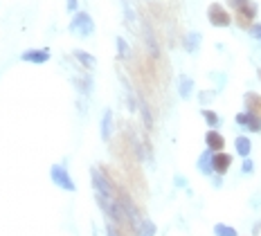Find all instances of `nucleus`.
<instances>
[{"label":"nucleus","mask_w":261,"mask_h":236,"mask_svg":"<svg viewBox=\"0 0 261 236\" xmlns=\"http://www.w3.org/2000/svg\"><path fill=\"white\" fill-rule=\"evenodd\" d=\"M90 180H93V187H95V196L99 198H106V200H115V189L110 184V180L99 171V169H90Z\"/></svg>","instance_id":"obj_1"},{"label":"nucleus","mask_w":261,"mask_h":236,"mask_svg":"<svg viewBox=\"0 0 261 236\" xmlns=\"http://www.w3.org/2000/svg\"><path fill=\"white\" fill-rule=\"evenodd\" d=\"M50 178H52V182L57 184L59 189H63V191H77V184L75 180L70 178L68 169H65V164H52L50 166Z\"/></svg>","instance_id":"obj_2"},{"label":"nucleus","mask_w":261,"mask_h":236,"mask_svg":"<svg viewBox=\"0 0 261 236\" xmlns=\"http://www.w3.org/2000/svg\"><path fill=\"white\" fill-rule=\"evenodd\" d=\"M70 32L77 36H81V38H86V36H90L95 32V23L93 18L88 16V14L79 12L75 18H72V23H70Z\"/></svg>","instance_id":"obj_3"},{"label":"nucleus","mask_w":261,"mask_h":236,"mask_svg":"<svg viewBox=\"0 0 261 236\" xmlns=\"http://www.w3.org/2000/svg\"><path fill=\"white\" fill-rule=\"evenodd\" d=\"M207 18L214 27H227V25L232 23V16H230L225 7L219 5V2H212V5L207 7Z\"/></svg>","instance_id":"obj_4"},{"label":"nucleus","mask_w":261,"mask_h":236,"mask_svg":"<svg viewBox=\"0 0 261 236\" xmlns=\"http://www.w3.org/2000/svg\"><path fill=\"white\" fill-rule=\"evenodd\" d=\"M237 124L243 126V128L252 130V133H261V117H257V115H252V112H239L237 115Z\"/></svg>","instance_id":"obj_5"},{"label":"nucleus","mask_w":261,"mask_h":236,"mask_svg":"<svg viewBox=\"0 0 261 236\" xmlns=\"http://www.w3.org/2000/svg\"><path fill=\"white\" fill-rule=\"evenodd\" d=\"M212 164H214V173H219V176H225L227 169H230V164H232V155L225 153V151L214 153V158H212Z\"/></svg>","instance_id":"obj_6"},{"label":"nucleus","mask_w":261,"mask_h":236,"mask_svg":"<svg viewBox=\"0 0 261 236\" xmlns=\"http://www.w3.org/2000/svg\"><path fill=\"white\" fill-rule=\"evenodd\" d=\"M205 144H207V148L212 153H221L223 146H225V140H223V135H221L219 130H207L205 133Z\"/></svg>","instance_id":"obj_7"},{"label":"nucleus","mask_w":261,"mask_h":236,"mask_svg":"<svg viewBox=\"0 0 261 236\" xmlns=\"http://www.w3.org/2000/svg\"><path fill=\"white\" fill-rule=\"evenodd\" d=\"M212 158H214V153L212 151H203L201 153V158H198V169H201V173L203 176H212L214 173V164H212Z\"/></svg>","instance_id":"obj_8"},{"label":"nucleus","mask_w":261,"mask_h":236,"mask_svg":"<svg viewBox=\"0 0 261 236\" xmlns=\"http://www.w3.org/2000/svg\"><path fill=\"white\" fill-rule=\"evenodd\" d=\"M20 59L27 63H45V61H50V52L47 50H27Z\"/></svg>","instance_id":"obj_9"},{"label":"nucleus","mask_w":261,"mask_h":236,"mask_svg":"<svg viewBox=\"0 0 261 236\" xmlns=\"http://www.w3.org/2000/svg\"><path fill=\"white\" fill-rule=\"evenodd\" d=\"M245 106H248V112H252V115H257V117H261V97L257 92H245L243 97Z\"/></svg>","instance_id":"obj_10"},{"label":"nucleus","mask_w":261,"mask_h":236,"mask_svg":"<svg viewBox=\"0 0 261 236\" xmlns=\"http://www.w3.org/2000/svg\"><path fill=\"white\" fill-rule=\"evenodd\" d=\"M178 92H180V97H182V99H189V97H192V92H194V81H192V77L182 74V77L178 79Z\"/></svg>","instance_id":"obj_11"},{"label":"nucleus","mask_w":261,"mask_h":236,"mask_svg":"<svg viewBox=\"0 0 261 236\" xmlns=\"http://www.w3.org/2000/svg\"><path fill=\"white\" fill-rule=\"evenodd\" d=\"M110 133H113V110H104V117H101V140L108 142Z\"/></svg>","instance_id":"obj_12"},{"label":"nucleus","mask_w":261,"mask_h":236,"mask_svg":"<svg viewBox=\"0 0 261 236\" xmlns=\"http://www.w3.org/2000/svg\"><path fill=\"white\" fill-rule=\"evenodd\" d=\"M234 148H237V153L241 155V158H248L250 151H252V144H250V140L245 135H239L237 140H234Z\"/></svg>","instance_id":"obj_13"},{"label":"nucleus","mask_w":261,"mask_h":236,"mask_svg":"<svg viewBox=\"0 0 261 236\" xmlns=\"http://www.w3.org/2000/svg\"><path fill=\"white\" fill-rule=\"evenodd\" d=\"M75 59H79L83 63V68H88V70H93L95 65H97V59L95 56H90V54L81 52V50H75Z\"/></svg>","instance_id":"obj_14"},{"label":"nucleus","mask_w":261,"mask_h":236,"mask_svg":"<svg viewBox=\"0 0 261 236\" xmlns=\"http://www.w3.org/2000/svg\"><path fill=\"white\" fill-rule=\"evenodd\" d=\"M135 236H156V223H153V220H142V225L138 227Z\"/></svg>","instance_id":"obj_15"},{"label":"nucleus","mask_w":261,"mask_h":236,"mask_svg":"<svg viewBox=\"0 0 261 236\" xmlns=\"http://www.w3.org/2000/svg\"><path fill=\"white\" fill-rule=\"evenodd\" d=\"M198 43H201V34L198 32H192V34H187L185 38V45H187V52H196L198 50Z\"/></svg>","instance_id":"obj_16"},{"label":"nucleus","mask_w":261,"mask_h":236,"mask_svg":"<svg viewBox=\"0 0 261 236\" xmlns=\"http://www.w3.org/2000/svg\"><path fill=\"white\" fill-rule=\"evenodd\" d=\"M201 115H203V119H205V122H207L209 126H212V128L221 124V117H219V115H216L214 110H209V108H203V110H201Z\"/></svg>","instance_id":"obj_17"},{"label":"nucleus","mask_w":261,"mask_h":236,"mask_svg":"<svg viewBox=\"0 0 261 236\" xmlns=\"http://www.w3.org/2000/svg\"><path fill=\"white\" fill-rule=\"evenodd\" d=\"M214 234L216 236H237V230L230 227V225H225V223H216L214 225Z\"/></svg>","instance_id":"obj_18"},{"label":"nucleus","mask_w":261,"mask_h":236,"mask_svg":"<svg viewBox=\"0 0 261 236\" xmlns=\"http://www.w3.org/2000/svg\"><path fill=\"white\" fill-rule=\"evenodd\" d=\"M117 50H120V56H124V59L128 56V45L122 36H117Z\"/></svg>","instance_id":"obj_19"},{"label":"nucleus","mask_w":261,"mask_h":236,"mask_svg":"<svg viewBox=\"0 0 261 236\" xmlns=\"http://www.w3.org/2000/svg\"><path fill=\"white\" fill-rule=\"evenodd\" d=\"M227 2H230V5H232L234 9H237V12H241L243 7H248V5H250V0H227Z\"/></svg>","instance_id":"obj_20"},{"label":"nucleus","mask_w":261,"mask_h":236,"mask_svg":"<svg viewBox=\"0 0 261 236\" xmlns=\"http://www.w3.org/2000/svg\"><path fill=\"white\" fill-rule=\"evenodd\" d=\"M214 90H207V92H201V97H198V99H201V104H207V101H212L214 99Z\"/></svg>","instance_id":"obj_21"},{"label":"nucleus","mask_w":261,"mask_h":236,"mask_svg":"<svg viewBox=\"0 0 261 236\" xmlns=\"http://www.w3.org/2000/svg\"><path fill=\"white\" fill-rule=\"evenodd\" d=\"M250 36L252 38H261V25H252L250 27Z\"/></svg>","instance_id":"obj_22"},{"label":"nucleus","mask_w":261,"mask_h":236,"mask_svg":"<svg viewBox=\"0 0 261 236\" xmlns=\"http://www.w3.org/2000/svg\"><path fill=\"white\" fill-rule=\"evenodd\" d=\"M252 169H255V166H252V160L243 158V173H252Z\"/></svg>","instance_id":"obj_23"},{"label":"nucleus","mask_w":261,"mask_h":236,"mask_svg":"<svg viewBox=\"0 0 261 236\" xmlns=\"http://www.w3.org/2000/svg\"><path fill=\"white\" fill-rule=\"evenodd\" d=\"M106 230H108V236H120V230H117V225L108 223V225H106Z\"/></svg>","instance_id":"obj_24"},{"label":"nucleus","mask_w":261,"mask_h":236,"mask_svg":"<svg viewBox=\"0 0 261 236\" xmlns=\"http://www.w3.org/2000/svg\"><path fill=\"white\" fill-rule=\"evenodd\" d=\"M77 9V0H68V12H75Z\"/></svg>","instance_id":"obj_25"},{"label":"nucleus","mask_w":261,"mask_h":236,"mask_svg":"<svg viewBox=\"0 0 261 236\" xmlns=\"http://www.w3.org/2000/svg\"><path fill=\"white\" fill-rule=\"evenodd\" d=\"M259 232H261V220H259V223H255V227H252V234H259Z\"/></svg>","instance_id":"obj_26"}]
</instances>
